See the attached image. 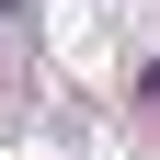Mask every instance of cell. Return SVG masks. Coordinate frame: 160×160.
I'll return each instance as SVG.
<instances>
[{
  "label": "cell",
  "instance_id": "cell-1",
  "mask_svg": "<svg viewBox=\"0 0 160 160\" xmlns=\"http://www.w3.org/2000/svg\"><path fill=\"white\" fill-rule=\"evenodd\" d=\"M137 103H149V114H160V57H149V69H137Z\"/></svg>",
  "mask_w": 160,
  "mask_h": 160
},
{
  "label": "cell",
  "instance_id": "cell-2",
  "mask_svg": "<svg viewBox=\"0 0 160 160\" xmlns=\"http://www.w3.org/2000/svg\"><path fill=\"white\" fill-rule=\"evenodd\" d=\"M12 12H23V0H0V23H12Z\"/></svg>",
  "mask_w": 160,
  "mask_h": 160
}]
</instances>
